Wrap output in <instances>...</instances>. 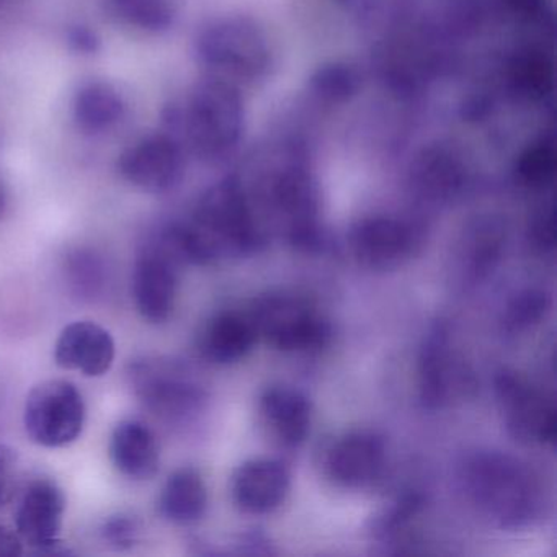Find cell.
Segmentation results:
<instances>
[{"mask_svg": "<svg viewBox=\"0 0 557 557\" xmlns=\"http://www.w3.org/2000/svg\"><path fill=\"white\" fill-rule=\"evenodd\" d=\"M110 17L148 34H161L174 25L178 0H103Z\"/></svg>", "mask_w": 557, "mask_h": 557, "instance_id": "obj_25", "label": "cell"}, {"mask_svg": "<svg viewBox=\"0 0 557 557\" xmlns=\"http://www.w3.org/2000/svg\"><path fill=\"white\" fill-rule=\"evenodd\" d=\"M110 456L115 468L133 481H149L161 468V449L148 425L123 420L110 438Z\"/></svg>", "mask_w": 557, "mask_h": 557, "instance_id": "obj_18", "label": "cell"}, {"mask_svg": "<svg viewBox=\"0 0 557 557\" xmlns=\"http://www.w3.org/2000/svg\"><path fill=\"white\" fill-rule=\"evenodd\" d=\"M165 122L188 152L201 161H223L239 148L246 129L240 89L218 77H205L184 103L169 107Z\"/></svg>", "mask_w": 557, "mask_h": 557, "instance_id": "obj_2", "label": "cell"}, {"mask_svg": "<svg viewBox=\"0 0 557 557\" xmlns=\"http://www.w3.org/2000/svg\"><path fill=\"white\" fill-rule=\"evenodd\" d=\"M171 360L143 358L129 368L133 389L146 409L169 422L187 419L200 409L203 391Z\"/></svg>", "mask_w": 557, "mask_h": 557, "instance_id": "obj_9", "label": "cell"}, {"mask_svg": "<svg viewBox=\"0 0 557 557\" xmlns=\"http://www.w3.org/2000/svg\"><path fill=\"white\" fill-rule=\"evenodd\" d=\"M386 443L373 432H351L338 438L325 456L329 478L347 488H363L383 474Z\"/></svg>", "mask_w": 557, "mask_h": 557, "instance_id": "obj_14", "label": "cell"}, {"mask_svg": "<svg viewBox=\"0 0 557 557\" xmlns=\"http://www.w3.org/2000/svg\"><path fill=\"white\" fill-rule=\"evenodd\" d=\"M260 417L280 445L298 446L311 429L312 409L299 391L273 386L260 397Z\"/></svg>", "mask_w": 557, "mask_h": 557, "instance_id": "obj_19", "label": "cell"}, {"mask_svg": "<svg viewBox=\"0 0 557 557\" xmlns=\"http://www.w3.org/2000/svg\"><path fill=\"white\" fill-rule=\"evenodd\" d=\"M138 521L129 515L110 517L102 527V534L107 543L113 544L119 549L133 546L136 536H138Z\"/></svg>", "mask_w": 557, "mask_h": 557, "instance_id": "obj_31", "label": "cell"}, {"mask_svg": "<svg viewBox=\"0 0 557 557\" xmlns=\"http://www.w3.org/2000/svg\"><path fill=\"white\" fill-rule=\"evenodd\" d=\"M495 393L505 416L508 432L523 443L546 445L556 438V409L546 396L523 377L502 371L495 377Z\"/></svg>", "mask_w": 557, "mask_h": 557, "instance_id": "obj_11", "label": "cell"}, {"mask_svg": "<svg viewBox=\"0 0 557 557\" xmlns=\"http://www.w3.org/2000/svg\"><path fill=\"white\" fill-rule=\"evenodd\" d=\"M530 240L540 252H553L556 246V224L553 210H543L530 224Z\"/></svg>", "mask_w": 557, "mask_h": 557, "instance_id": "obj_32", "label": "cell"}, {"mask_svg": "<svg viewBox=\"0 0 557 557\" xmlns=\"http://www.w3.org/2000/svg\"><path fill=\"white\" fill-rule=\"evenodd\" d=\"M71 273H73V285L81 289V293H96L97 286L102 285V265L99 260L94 259L92 253L77 252L71 260Z\"/></svg>", "mask_w": 557, "mask_h": 557, "instance_id": "obj_30", "label": "cell"}, {"mask_svg": "<svg viewBox=\"0 0 557 557\" xmlns=\"http://www.w3.org/2000/svg\"><path fill=\"white\" fill-rule=\"evenodd\" d=\"M208 492L200 472L182 468L169 475L159 497V511L174 524H194L207 511Z\"/></svg>", "mask_w": 557, "mask_h": 557, "instance_id": "obj_22", "label": "cell"}, {"mask_svg": "<svg viewBox=\"0 0 557 557\" xmlns=\"http://www.w3.org/2000/svg\"><path fill=\"white\" fill-rule=\"evenodd\" d=\"M466 364L451 354L448 332L438 327L429 335L420 354V399L430 409L445 406L471 383Z\"/></svg>", "mask_w": 557, "mask_h": 557, "instance_id": "obj_15", "label": "cell"}, {"mask_svg": "<svg viewBox=\"0 0 557 557\" xmlns=\"http://www.w3.org/2000/svg\"><path fill=\"white\" fill-rule=\"evenodd\" d=\"M549 61L540 51H523L510 66V83L520 96L530 100L544 99L550 90Z\"/></svg>", "mask_w": 557, "mask_h": 557, "instance_id": "obj_27", "label": "cell"}, {"mask_svg": "<svg viewBox=\"0 0 557 557\" xmlns=\"http://www.w3.org/2000/svg\"><path fill=\"white\" fill-rule=\"evenodd\" d=\"M256 341V327L249 315L221 312L205 325L198 338V347L207 360L227 364L246 357Z\"/></svg>", "mask_w": 557, "mask_h": 557, "instance_id": "obj_20", "label": "cell"}, {"mask_svg": "<svg viewBox=\"0 0 557 557\" xmlns=\"http://www.w3.org/2000/svg\"><path fill=\"white\" fill-rule=\"evenodd\" d=\"M119 172L139 190L168 194L184 178V146L171 133L146 136L120 156Z\"/></svg>", "mask_w": 557, "mask_h": 557, "instance_id": "obj_10", "label": "cell"}, {"mask_svg": "<svg viewBox=\"0 0 557 557\" xmlns=\"http://www.w3.org/2000/svg\"><path fill=\"white\" fill-rule=\"evenodd\" d=\"M8 210V190H5L4 182L0 181V220Z\"/></svg>", "mask_w": 557, "mask_h": 557, "instance_id": "obj_37", "label": "cell"}, {"mask_svg": "<svg viewBox=\"0 0 557 557\" xmlns=\"http://www.w3.org/2000/svg\"><path fill=\"white\" fill-rule=\"evenodd\" d=\"M360 73L347 63H329L314 71L309 79V90L319 102L337 106L348 102L360 90Z\"/></svg>", "mask_w": 557, "mask_h": 557, "instance_id": "obj_26", "label": "cell"}, {"mask_svg": "<svg viewBox=\"0 0 557 557\" xmlns=\"http://www.w3.org/2000/svg\"><path fill=\"white\" fill-rule=\"evenodd\" d=\"M462 162L451 149L432 146L413 162V190L429 201H446L461 191L466 174Z\"/></svg>", "mask_w": 557, "mask_h": 557, "instance_id": "obj_21", "label": "cell"}, {"mask_svg": "<svg viewBox=\"0 0 557 557\" xmlns=\"http://www.w3.org/2000/svg\"><path fill=\"white\" fill-rule=\"evenodd\" d=\"M197 54L208 76L234 86L265 83L275 67V51L265 28L246 15L218 18L197 38Z\"/></svg>", "mask_w": 557, "mask_h": 557, "instance_id": "obj_4", "label": "cell"}, {"mask_svg": "<svg viewBox=\"0 0 557 557\" xmlns=\"http://www.w3.org/2000/svg\"><path fill=\"white\" fill-rule=\"evenodd\" d=\"M459 481L472 507L494 527L517 530L540 513V481L528 465L513 456L474 453L462 462Z\"/></svg>", "mask_w": 557, "mask_h": 557, "instance_id": "obj_3", "label": "cell"}, {"mask_svg": "<svg viewBox=\"0 0 557 557\" xmlns=\"http://www.w3.org/2000/svg\"><path fill=\"white\" fill-rule=\"evenodd\" d=\"M67 44L76 53L81 54H96L100 50L99 35L84 25L71 28L67 34Z\"/></svg>", "mask_w": 557, "mask_h": 557, "instance_id": "obj_35", "label": "cell"}, {"mask_svg": "<svg viewBox=\"0 0 557 557\" xmlns=\"http://www.w3.org/2000/svg\"><path fill=\"white\" fill-rule=\"evenodd\" d=\"M502 2L513 17L528 24L543 21L544 11H546L544 0H502Z\"/></svg>", "mask_w": 557, "mask_h": 557, "instance_id": "obj_34", "label": "cell"}, {"mask_svg": "<svg viewBox=\"0 0 557 557\" xmlns=\"http://www.w3.org/2000/svg\"><path fill=\"white\" fill-rule=\"evenodd\" d=\"M269 201L298 249L311 250L321 239L319 188L299 149H286V159L270 174Z\"/></svg>", "mask_w": 557, "mask_h": 557, "instance_id": "obj_6", "label": "cell"}, {"mask_svg": "<svg viewBox=\"0 0 557 557\" xmlns=\"http://www.w3.org/2000/svg\"><path fill=\"white\" fill-rule=\"evenodd\" d=\"M17 462V451L11 446L0 445V508L8 504L14 491Z\"/></svg>", "mask_w": 557, "mask_h": 557, "instance_id": "obj_33", "label": "cell"}, {"mask_svg": "<svg viewBox=\"0 0 557 557\" xmlns=\"http://www.w3.org/2000/svg\"><path fill=\"white\" fill-rule=\"evenodd\" d=\"M185 263L188 260L178 224L162 227L143 244L133 272V298L143 319L164 324L171 318Z\"/></svg>", "mask_w": 557, "mask_h": 557, "instance_id": "obj_5", "label": "cell"}, {"mask_svg": "<svg viewBox=\"0 0 557 557\" xmlns=\"http://www.w3.org/2000/svg\"><path fill=\"white\" fill-rule=\"evenodd\" d=\"M86 416V403L76 384L48 380L28 394L24 410L25 430L37 445L63 448L79 438Z\"/></svg>", "mask_w": 557, "mask_h": 557, "instance_id": "obj_7", "label": "cell"}, {"mask_svg": "<svg viewBox=\"0 0 557 557\" xmlns=\"http://www.w3.org/2000/svg\"><path fill=\"white\" fill-rule=\"evenodd\" d=\"M257 337L285 351H311L324 347L331 327L305 299L289 295L260 298L249 314Z\"/></svg>", "mask_w": 557, "mask_h": 557, "instance_id": "obj_8", "label": "cell"}, {"mask_svg": "<svg viewBox=\"0 0 557 557\" xmlns=\"http://www.w3.org/2000/svg\"><path fill=\"white\" fill-rule=\"evenodd\" d=\"M289 474L285 466L272 459L244 462L233 478V498L240 510L263 515L275 510L285 500Z\"/></svg>", "mask_w": 557, "mask_h": 557, "instance_id": "obj_17", "label": "cell"}, {"mask_svg": "<svg viewBox=\"0 0 557 557\" xmlns=\"http://www.w3.org/2000/svg\"><path fill=\"white\" fill-rule=\"evenodd\" d=\"M556 149L547 139L533 143L517 162V177L524 187L544 188L556 175Z\"/></svg>", "mask_w": 557, "mask_h": 557, "instance_id": "obj_28", "label": "cell"}, {"mask_svg": "<svg viewBox=\"0 0 557 557\" xmlns=\"http://www.w3.org/2000/svg\"><path fill=\"white\" fill-rule=\"evenodd\" d=\"M181 231L188 263L195 265L250 256L262 244L249 195L236 177L208 188Z\"/></svg>", "mask_w": 557, "mask_h": 557, "instance_id": "obj_1", "label": "cell"}, {"mask_svg": "<svg viewBox=\"0 0 557 557\" xmlns=\"http://www.w3.org/2000/svg\"><path fill=\"white\" fill-rule=\"evenodd\" d=\"M21 554V536L9 528L0 527V557H15Z\"/></svg>", "mask_w": 557, "mask_h": 557, "instance_id": "obj_36", "label": "cell"}, {"mask_svg": "<svg viewBox=\"0 0 557 557\" xmlns=\"http://www.w3.org/2000/svg\"><path fill=\"white\" fill-rule=\"evenodd\" d=\"M116 347L112 334L92 321H76L61 331L54 360L64 370L100 377L112 370Z\"/></svg>", "mask_w": 557, "mask_h": 557, "instance_id": "obj_16", "label": "cell"}, {"mask_svg": "<svg viewBox=\"0 0 557 557\" xmlns=\"http://www.w3.org/2000/svg\"><path fill=\"white\" fill-rule=\"evenodd\" d=\"M504 227L494 220H481L466 233L462 270L472 282L485 278L497 267L504 250Z\"/></svg>", "mask_w": 557, "mask_h": 557, "instance_id": "obj_24", "label": "cell"}, {"mask_svg": "<svg viewBox=\"0 0 557 557\" xmlns=\"http://www.w3.org/2000/svg\"><path fill=\"white\" fill-rule=\"evenodd\" d=\"M125 100L107 83H89L74 97V122L81 132L99 135L125 116Z\"/></svg>", "mask_w": 557, "mask_h": 557, "instance_id": "obj_23", "label": "cell"}, {"mask_svg": "<svg viewBox=\"0 0 557 557\" xmlns=\"http://www.w3.org/2000/svg\"><path fill=\"white\" fill-rule=\"evenodd\" d=\"M66 513V495L51 479H35L22 495L15 513V527L22 541L38 549L60 543Z\"/></svg>", "mask_w": 557, "mask_h": 557, "instance_id": "obj_13", "label": "cell"}, {"mask_svg": "<svg viewBox=\"0 0 557 557\" xmlns=\"http://www.w3.org/2000/svg\"><path fill=\"white\" fill-rule=\"evenodd\" d=\"M550 308V298L541 289H524L518 293L504 314V325L511 334L530 331L543 321Z\"/></svg>", "mask_w": 557, "mask_h": 557, "instance_id": "obj_29", "label": "cell"}, {"mask_svg": "<svg viewBox=\"0 0 557 557\" xmlns=\"http://www.w3.org/2000/svg\"><path fill=\"white\" fill-rule=\"evenodd\" d=\"M422 244L417 226L399 218L373 216L351 227L348 246L358 263L371 270L403 265Z\"/></svg>", "mask_w": 557, "mask_h": 557, "instance_id": "obj_12", "label": "cell"}]
</instances>
